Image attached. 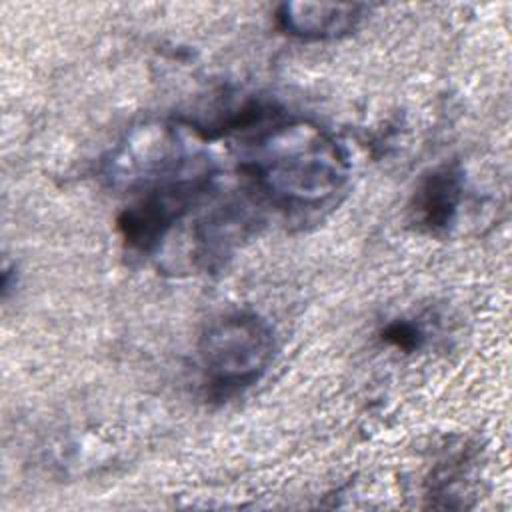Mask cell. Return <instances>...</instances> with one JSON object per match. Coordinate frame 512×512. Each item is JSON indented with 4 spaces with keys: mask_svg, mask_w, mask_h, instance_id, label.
<instances>
[{
    "mask_svg": "<svg viewBox=\"0 0 512 512\" xmlns=\"http://www.w3.org/2000/svg\"><path fill=\"white\" fill-rule=\"evenodd\" d=\"M240 172L272 206L318 210L344 190L350 160L324 126L280 114L244 140Z\"/></svg>",
    "mask_w": 512,
    "mask_h": 512,
    "instance_id": "obj_1",
    "label": "cell"
},
{
    "mask_svg": "<svg viewBox=\"0 0 512 512\" xmlns=\"http://www.w3.org/2000/svg\"><path fill=\"white\" fill-rule=\"evenodd\" d=\"M216 176V164L202 152L182 170L138 190L136 200L116 220L122 242L140 254L154 252L170 230L214 192Z\"/></svg>",
    "mask_w": 512,
    "mask_h": 512,
    "instance_id": "obj_2",
    "label": "cell"
},
{
    "mask_svg": "<svg viewBox=\"0 0 512 512\" xmlns=\"http://www.w3.org/2000/svg\"><path fill=\"white\" fill-rule=\"evenodd\" d=\"M274 356V332L256 312H230L210 322L198 340L204 384L220 396L262 378Z\"/></svg>",
    "mask_w": 512,
    "mask_h": 512,
    "instance_id": "obj_3",
    "label": "cell"
},
{
    "mask_svg": "<svg viewBox=\"0 0 512 512\" xmlns=\"http://www.w3.org/2000/svg\"><path fill=\"white\" fill-rule=\"evenodd\" d=\"M178 128L166 122H150L132 130L110 154L104 174L114 188L142 190L160 178H166L202 152L192 150Z\"/></svg>",
    "mask_w": 512,
    "mask_h": 512,
    "instance_id": "obj_4",
    "label": "cell"
},
{
    "mask_svg": "<svg viewBox=\"0 0 512 512\" xmlns=\"http://www.w3.org/2000/svg\"><path fill=\"white\" fill-rule=\"evenodd\" d=\"M464 200V172L452 160L428 170L416 184L408 204L410 222L426 234H444L456 222Z\"/></svg>",
    "mask_w": 512,
    "mask_h": 512,
    "instance_id": "obj_5",
    "label": "cell"
},
{
    "mask_svg": "<svg viewBox=\"0 0 512 512\" xmlns=\"http://www.w3.org/2000/svg\"><path fill=\"white\" fill-rule=\"evenodd\" d=\"M258 222V212L244 200H228L216 206L196 222L190 258L204 270L220 268L240 242L256 230Z\"/></svg>",
    "mask_w": 512,
    "mask_h": 512,
    "instance_id": "obj_6",
    "label": "cell"
},
{
    "mask_svg": "<svg viewBox=\"0 0 512 512\" xmlns=\"http://www.w3.org/2000/svg\"><path fill=\"white\" fill-rule=\"evenodd\" d=\"M366 4L336 2H284L276 10L282 32L300 40H336L354 32L366 18Z\"/></svg>",
    "mask_w": 512,
    "mask_h": 512,
    "instance_id": "obj_7",
    "label": "cell"
},
{
    "mask_svg": "<svg viewBox=\"0 0 512 512\" xmlns=\"http://www.w3.org/2000/svg\"><path fill=\"white\" fill-rule=\"evenodd\" d=\"M382 340L388 342L390 346L404 350V352H414L418 348H422L426 334L420 328V324L412 322V320H392L390 324L384 326L382 330Z\"/></svg>",
    "mask_w": 512,
    "mask_h": 512,
    "instance_id": "obj_8",
    "label": "cell"
}]
</instances>
